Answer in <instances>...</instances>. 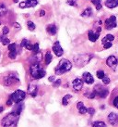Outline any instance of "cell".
I'll return each mask as SVG.
<instances>
[{
  "mask_svg": "<svg viewBox=\"0 0 118 127\" xmlns=\"http://www.w3.org/2000/svg\"><path fill=\"white\" fill-rule=\"evenodd\" d=\"M105 6L109 8H115L118 6V0H106Z\"/></svg>",
  "mask_w": 118,
  "mask_h": 127,
  "instance_id": "d6986e66",
  "label": "cell"
},
{
  "mask_svg": "<svg viewBox=\"0 0 118 127\" xmlns=\"http://www.w3.org/2000/svg\"><path fill=\"white\" fill-rule=\"evenodd\" d=\"M39 44L38 43H36V44H34L33 45V47H32V50L31 51H33V53H37V52H39Z\"/></svg>",
  "mask_w": 118,
  "mask_h": 127,
  "instance_id": "1f68e13d",
  "label": "cell"
},
{
  "mask_svg": "<svg viewBox=\"0 0 118 127\" xmlns=\"http://www.w3.org/2000/svg\"><path fill=\"white\" fill-rule=\"evenodd\" d=\"M30 72L31 75L34 79H41L45 76V71L42 68L39 63H32L30 67Z\"/></svg>",
  "mask_w": 118,
  "mask_h": 127,
  "instance_id": "3957f363",
  "label": "cell"
},
{
  "mask_svg": "<svg viewBox=\"0 0 118 127\" xmlns=\"http://www.w3.org/2000/svg\"><path fill=\"white\" fill-rule=\"evenodd\" d=\"M114 105H115V108H117L118 109V95L115 98V100H114Z\"/></svg>",
  "mask_w": 118,
  "mask_h": 127,
  "instance_id": "ab89813d",
  "label": "cell"
},
{
  "mask_svg": "<svg viewBox=\"0 0 118 127\" xmlns=\"http://www.w3.org/2000/svg\"><path fill=\"white\" fill-rule=\"evenodd\" d=\"M3 110H4V108H3V107H0V113L2 112Z\"/></svg>",
  "mask_w": 118,
  "mask_h": 127,
  "instance_id": "ee69618b",
  "label": "cell"
},
{
  "mask_svg": "<svg viewBox=\"0 0 118 127\" xmlns=\"http://www.w3.org/2000/svg\"><path fill=\"white\" fill-rule=\"evenodd\" d=\"M99 35H100V32H94V31H89L88 32V36H89V39L91 42H96L97 39L99 38Z\"/></svg>",
  "mask_w": 118,
  "mask_h": 127,
  "instance_id": "2e32d148",
  "label": "cell"
},
{
  "mask_svg": "<svg viewBox=\"0 0 118 127\" xmlns=\"http://www.w3.org/2000/svg\"><path fill=\"white\" fill-rule=\"evenodd\" d=\"M104 76H105V74H104L103 71H97V77L99 78V79H102Z\"/></svg>",
  "mask_w": 118,
  "mask_h": 127,
  "instance_id": "d6a6232c",
  "label": "cell"
},
{
  "mask_svg": "<svg viewBox=\"0 0 118 127\" xmlns=\"http://www.w3.org/2000/svg\"><path fill=\"white\" fill-rule=\"evenodd\" d=\"M77 108H78V109H79V111L80 114H85V113L88 112V109L84 106V104L82 102L78 103V104H77Z\"/></svg>",
  "mask_w": 118,
  "mask_h": 127,
  "instance_id": "44dd1931",
  "label": "cell"
},
{
  "mask_svg": "<svg viewBox=\"0 0 118 127\" xmlns=\"http://www.w3.org/2000/svg\"><path fill=\"white\" fill-rule=\"evenodd\" d=\"M93 91L95 92L96 95H99V96L101 97V98H105V97L108 95V94H109L108 89L103 87L102 85H96Z\"/></svg>",
  "mask_w": 118,
  "mask_h": 127,
  "instance_id": "8992f818",
  "label": "cell"
},
{
  "mask_svg": "<svg viewBox=\"0 0 118 127\" xmlns=\"http://www.w3.org/2000/svg\"><path fill=\"white\" fill-rule=\"evenodd\" d=\"M28 94L31 95L32 97H35L37 95V92H38V87L36 85H30L28 87Z\"/></svg>",
  "mask_w": 118,
  "mask_h": 127,
  "instance_id": "9a60e30c",
  "label": "cell"
},
{
  "mask_svg": "<svg viewBox=\"0 0 118 127\" xmlns=\"http://www.w3.org/2000/svg\"><path fill=\"white\" fill-rule=\"evenodd\" d=\"M91 14H92L91 8H90V7H88V8H86V9L81 13V16H82V17H90V16H91Z\"/></svg>",
  "mask_w": 118,
  "mask_h": 127,
  "instance_id": "cb8c5ba5",
  "label": "cell"
},
{
  "mask_svg": "<svg viewBox=\"0 0 118 127\" xmlns=\"http://www.w3.org/2000/svg\"><path fill=\"white\" fill-rule=\"evenodd\" d=\"M106 64L110 68H112L113 70H115L118 64V60L115 56H110L107 59V60H106Z\"/></svg>",
  "mask_w": 118,
  "mask_h": 127,
  "instance_id": "8fae6325",
  "label": "cell"
},
{
  "mask_svg": "<svg viewBox=\"0 0 118 127\" xmlns=\"http://www.w3.org/2000/svg\"><path fill=\"white\" fill-rule=\"evenodd\" d=\"M72 85L75 91H79L83 87V81L79 78H76L72 83Z\"/></svg>",
  "mask_w": 118,
  "mask_h": 127,
  "instance_id": "4fadbf2b",
  "label": "cell"
},
{
  "mask_svg": "<svg viewBox=\"0 0 118 127\" xmlns=\"http://www.w3.org/2000/svg\"><path fill=\"white\" fill-rule=\"evenodd\" d=\"M66 3L70 5V6H73V7H77V0H67Z\"/></svg>",
  "mask_w": 118,
  "mask_h": 127,
  "instance_id": "836d02e7",
  "label": "cell"
},
{
  "mask_svg": "<svg viewBox=\"0 0 118 127\" xmlns=\"http://www.w3.org/2000/svg\"><path fill=\"white\" fill-rule=\"evenodd\" d=\"M101 80H102L104 85H108V84H110V79H109V77H107V76H104Z\"/></svg>",
  "mask_w": 118,
  "mask_h": 127,
  "instance_id": "e575fe53",
  "label": "cell"
},
{
  "mask_svg": "<svg viewBox=\"0 0 118 127\" xmlns=\"http://www.w3.org/2000/svg\"><path fill=\"white\" fill-rule=\"evenodd\" d=\"M72 97V95H66L62 99V104L64 106H66L67 104H68V101H69V99Z\"/></svg>",
  "mask_w": 118,
  "mask_h": 127,
  "instance_id": "484cf974",
  "label": "cell"
},
{
  "mask_svg": "<svg viewBox=\"0 0 118 127\" xmlns=\"http://www.w3.org/2000/svg\"><path fill=\"white\" fill-rule=\"evenodd\" d=\"M53 51H54V53L56 54L57 57H61L63 55V53H64V50H63V48L61 47L60 43H59L58 41H56V42L55 43V45L53 46Z\"/></svg>",
  "mask_w": 118,
  "mask_h": 127,
  "instance_id": "7c38bea8",
  "label": "cell"
},
{
  "mask_svg": "<svg viewBox=\"0 0 118 127\" xmlns=\"http://www.w3.org/2000/svg\"><path fill=\"white\" fill-rule=\"evenodd\" d=\"M51 61H52V54L50 52H47L45 55V63L48 65V64L51 63Z\"/></svg>",
  "mask_w": 118,
  "mask_h": 127,
  "instance_id": "83f0119b",
  "label": "cell"
},
{
  "mask_svg": "<svg viewBox=\"0 0 118 127\" xmlns=\"http://www.w3.org/2000/svg\"><path fill=\"white\" fill-rule=\"evenodd\" d=\"M25 96H26V93H25L24 91H22V90H17V91H15L14 93L10 95L9 98H10L13 102L20 103L25 98Z\"/></svg>",
  "mask_w": 118,
  "mask_h": 127,
  "instance_id": "5b68a950",
  "label": "cell"
},
{
  "mask_svg": "<svg viewBox=\"0 0 118 127\" xmlns=\"http://www.w3.org/2000/svg\"><path fill=\"white\" fill-rule=\"evenodd\" d=\"M18 1H19V0H14V2H18Z\"/></svg>",
  "mask_w": 118,
  "mask_h": 127,
  "instance_id": "f6af8a7d",
  "label": "cell"
},
{
  "mask_svg": "<svg viewBox=\"0 0 118 127\" xmlns=\"http://www.w3.org/2000/svg\"><path fill=\"white\" fill-rule=\"evenodd\" d=\"M27 25H28V28L30 31H34L35 30V24L32 21H28Z\"/></svg>",
  "mask_w": 118,
  "mask_h": 127,
  "instance_id": "4dcf8cb0",
  "label": "cell"
},
{
  "mask_svg": "<svg viewBox=\"0 0 118 127\" xmlns=\"http://www.w3.org/2000/svg\"><path fill=\"white\" fill-rule=\"evenodd\" d=\"M18 82H19V78H18L17 75L14 73L9 74L8 76L4 78V84L6 85H7V86H8V85H14V84H16Z\"/></svg>",
  "mask_w": 118,
  "mask_h": 127,
  "instance_id": "52a82bcc",
  "label": "cell"
},
{
  "mask_svg": "<svg viewBox=\"0 0 118 127\" xmlns=\"http://www.w3.org/2000/svg\"><path fill=\"white\" fill-rule=\"evenodd\" d=\"M8 50H9V53H8V57H9L10 59H12V60L16 59V57H17V54H18L17 45H16L15 43L9 44V45H8Z\"/></svg>",
  "mask_w": 118,
  "mask_h": 127,
  "instance_id": "9c48e42d",
  "label": "cell"
},
{
  "mask_svg": "<svg viewBox=\"0 0 118 127\" xmlns=\"http://www.w3.org/2000/svg\"><path fill=\"white\" fill-rule=\"evenodd\" d=\"M83 80L86 84H88V85H91V84H93L94 83L93 76H92L90 72H84L83 73Z\"/></svg>",
  "mask_w": 118,
  "mask_h": 127,
  "instance_id": "e0dca14e",
  "label": "cell"
},
{
  "mask_svg": "<svg viewBox=\"0 0 118 127\" xmlns=\"http://www.w3.org/2000/svg\"><path fill=\"white\" fill-rule=\"evenodd\" d=\"M38 1L37 0H26L25 2H21L20 4V8H25V7H33L37 6Z\"/></svg>",
  "mask_w": 118,
  "mask_h": 127,
  "instance_id": "30bf717a",
  "label": "cell"
},
{
  "mask_svg": "<svg viewBox=\"0 0 118 127\" xmlns=\"http://www.w3.org/2000/svg\"><path fill=\"white\" fill-rule=\"evenodd\" d=\"M92 56L89 55V54H80L78 55L74 58V62L76 63L77 67H83L84 65H86L87 63L90 62V60H91Z\"/></svg>",
  "mask_w": 118,
  "mask_h": 127,
  "instance_id": "277c9868",
  "label": "cell"
},
{
  "mask_svg": "<svg viewBox=\"0 0 118 127\" xmlns=\"http://www.w3.org/2000/svg\"><path fill=\"white\" fill-rule=\"evenodd\" d=\"M8 32H9V29H8V27H4L3 28V31H2V32H3V35H6V34H7L8 33Z\"/></svg>",
  "mask_w": 118,
  "mask_h": 127,
  "instance_id": "8d00e7d4",
  "label": "cell"
},
{
  "mask_svg": "<svg viewBox=\"0 0 118 127\" xmlns=\"http://www.w3.org/2000/svg\"><path fill=\"white\" fill-rule=\"evenodd\" d=\"M114 40H115V36L113 35V34H107L104 38H102L101 42H102V44H104V43H107V42H112Z\"/></svg>",
  "mask_w": 118,
  "mask_h": 127,
  "instance_id": "603a6c76",
  "label": "cell"
},
{
  "mask_svg": "<svg viewBox=\"0 0 118 127\" xmlns=\"http://www.w3.org/2000/svg\"><path fill=\"white\" fill-rule=\"evenodd\" d=\"M7 7L4 4H0V17L4 16V15L7 13Z\"/></svg>",
  "mask_w": 118,
  "mask_h": 127,
  "instance_id": "4316f807",
  "label": "cell"
},
{
  "mask_svg": "<svg viewBox=\"0 0 118 127\" xmlns=\"http://www.w3.org/2000/svg\"><path fill=\"white\" fill-rule=\"evenodd\" d=\"M108 120L112 125H116L118 124V114L115 112H111L108 116Z\"/></svg>",
  "mask_w": 118,
  "mask_h": 127,
  "instance_id": "5bb4252c",
  "label": "cell"
},
{
  "mask_svg": "<svg viewBox=\"0 0 118 127\" xmlns=\"http://www.w3.org/2000/svg\"><path fill=\"white\" fill-rule=\"evenodd\" d=\"M72 68V63L70 62L69 60H66V59H63L59 61L58 65L56 66V74L57 75H61L63 73H66L67 71H69Z\"/></svg>",
  "mask_w": 118,
  "mask_h": 127,
  "instance_id": "7a4b0ae2",
  "label": "cell"
},
{
  "mask_svg": "<svg viewBox=\"0 0 118 127\" xmlns=\"http://www.w3.org/2000/svg\"><path fill=\"white\" fill-rule=\"evenodd\" d=\"M20 46L21 47H25V48H27L28 50H32V47H33V45H31L30 41L27 40V39H23L22 41H21V44H20Z\"/></svg>",
  "mask_w": 118,
  "mask_h": 127,
  "instance_id": "ac0fdd59",
  "label": "cell"
},
{
  "mask_svg": "<svg viewBox=\"0 0 118 127\" xmlns=\"http://www.w3.org/2000/svg\"><path fill=\"white\" fill-rule=\"evenodd\" d=\"M0 24H1V22H0Z\"/></svg>",
  "mask_w": 118,
  "mask_h": 127,
  "instance_id": "bcb514c9",
  "label": "cell"
},
{
  "mask_svg": "<svg viewBox=\"0 0 118 127\" xmlns=\"http://www.w3.org/2000/svg\"><path fill=\"white\" fill-rule=\"evenodd\" d=\"M19 118H20V113L13 111L6 117H4L1 121V124L3 127H17Z\"/></svg>",
  "mask_w": 118,
  "mask_h": 127,
  "instance_id": "6da1fadb",
  "label": "cell"
},
{
  "mask_svg": "<svg viewBox=\"0 0 118 127\" xmlns=\"http://www.w3.org/2000/svg\"><path fill=\"white\" fill-rule=\"evenodd\" d=\"M60 85H61V80H60V79L55 81V83H54V86H55V87H58Z\"/></svg>",
  "mask_w": 118,
  "mask_h": 127,
  "instance_id": "74e56055",
  "label": "cell"
},
{
  "mask_svg": "<svg viewBox=\"0 0 118 127\" xmlns=\"http://www.w3.org/2000/svg\"><path fill=\"white\" fill-rule=\"evenodd\" d=\"M0 41H1V43L3 44L4 46H7V45H9V44H10V41H9V39L5 38V37H4V35L2 36V37H0Z\"/></svg>",
  "mask_w": 118,
  "mask_h": 127,
  "instance_id": "f546056e",
  "label": "cell"
},
{
  "mask_svg": "<svg viewBox=\"0 0 118 127\" xmlns=\"http://www.w3.org/2000/svg\"><path fill=\"white\" fill-rule=\"evenodd\" d=\"M46 31H47L51 35H55L56 33V32H57V28H56V26L55 24H50L46 27Z\"/></svg>",
  "mask_w": 118,
  "mask_h": 127,
  "instance_id": "ffe728a7",
  "label": "cell"
},
{
  "mask_svg": "<svg viewBox=\"0 0 118 127\" xmlns=\"http://www.w3.org/2000/svg\"><path fill=\"white\" fill-rule=\"evenodd\" d=\"M39 15H40V16H44L45 15V10H43V9H42V10H40V13H39Z\"/></svg>",
  "mask_w": 118,
  "mask_h": 127,
  "instance_id": "b9f144b4",
  "label": "cell"
},
{
  "mask_svg": "<svg viewBox=\"0 0 118 127\" xmlns=\"http://www.w3.org/2000/svg\"><path fill=\"white\" fill-rule=\"evenodd\" d=\"M31 60H33V63H39L42 60V53L39 51L37 53H34V55L31 58Z\"/></svg>",
  "mask_w": 118,
  "mask_h": 127,
  "instance_id": "7402d4cb",
  "label": "cell"
},
{
  "mask_svg": "<svg viewBox=\"0 0 118 127\" xmlns=\"http://www.w3.org/2000/svg\"><path fill=\"white\" fill-rule=\"evenodd\" d=\"M94 112H95V110H94L93 108H89L88 109V113H90V115H93Z\"/></svg>",
  "mask_w": 118,
  "mask_h": 127,
  "instance_id": "f35d334b",
  "label": "cell"
},
{
  "mask_svg": "<svg viewBox=\"0 0 118 127\" xmlns=\"http://www.w3.org/2000/svg\"><path fill=\"white\" fill-rule=\"evenodd\" d=\"M91 127H106V124H104L103 122H94L92 126Z\"/></svg>",
  "mask_w": 118,
  "mask_h": 127,
  "instance_id": "f1b7e54d",
  "label": "cell"
},
{
  "mask_svg": "<svg viewBox=\"0 0 118 127\" xmlns=\"http://www.w3.org/2000/svg\"><path fill=\"white\" fill-rule=\"evenodd\" d=\"M12 103H13V101H12V100H11V99L9 98L8 100H7V106H10V105H12Z\"/></svg>",
  "mask_w": 118,
  "mask_h": 127,
  "instance_id": "7bdbcfd3",
  "label": "cell"
},
{
  "mask_svg": "<svg viewBox=\"0 0 118 127\" xmlns=\"http://www.w3.org/2000/svg\"><path fill=\"white\" fill-rule=\"evenodd\" d=\"M112 46H113V44H112L111 42H107V43H104L103 44V47L105 48V49H108V48L112 47Z\"/></svg>",
  "mask_w": 118,
  "mask_h": 127,
  "instance_id": "d590c367",
  "label": "cell"
},
{
  "mask_svg": "<svg viewBox=\"0 0 118 127\" xmlns=\"http://www.w3.org/2000/svg\"><path fill=\"white\" fill-rule=\"evenodd\" d=\"M101 0H91V2H92V4L95 6V7H96V9H97V10H100V9L101 8Z\"/></svg>",
  "mask_w": 118,
  "mask_h": 127,
  "instance_id": "d4e9b609",
  "label": "cell"
},
{
  "mask_svg": "<svg viewBox=\"0 0 118 127\" xmlns=\"http://www.w3.org/2000/svg\"><path fill=\"white\" fill-rule=\"evenodd\" d=\"M116 25H117L116 24V18L114 15L105 21V27H106L107 30H112V29L115 28Z\"/></svg>",
  "mask_w": 118,
  "mask_h": 127,
  "instance_id": "ba28073f",
  "label": "cell"
},
{
  "mask_svg": "<svg viewBox=\"0 0 118 127\" xmlns=\"http://www.w3.org/2000/svg\"><path fill=\"white\" fill-rule=\"evenodd\" d=\"M48 80L50 82H55L56 81V77H55V76H50V77L48 78Z\"/></svg>",
  "mask_w": 118,
  "mask_h": 127,
  "instance_id": "60d3db41",
  "label": "cell"
}]
</instances>
